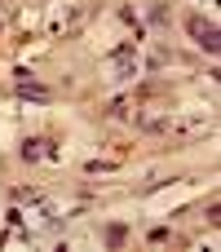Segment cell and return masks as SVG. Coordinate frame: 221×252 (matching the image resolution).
Returning a JSON list of instances; mask_svg holds the SVG:
<instances>
[{
    "label": "cell",
    "mask_w": 221,
    "mask_h": 252,
    "mask_svg": "<svg viewBox=\"0 0 221 252\" xmlns=\"http://www.w3.org/2000/svg\"><path fill=\"white\" fill-rule=\"evenodd\" d=\"M190 35L208 49V53H217V27L213 22H204V18H190Z\"/></svg>",
    "instance_id": "6da1fadb"
}]
</instances>
